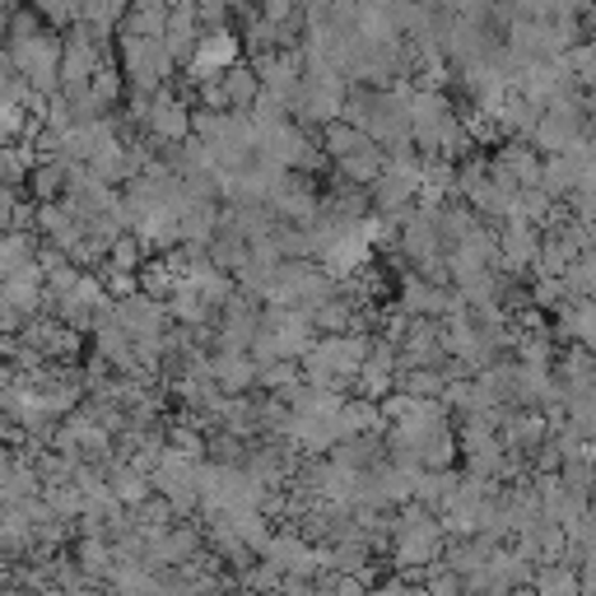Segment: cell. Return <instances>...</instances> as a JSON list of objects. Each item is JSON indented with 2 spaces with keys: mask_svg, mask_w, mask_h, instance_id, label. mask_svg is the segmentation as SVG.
Here are the masks:
<instances>
[{
  "mask_svg": "<svg viewBox=\"0 0 596 596\" xmlns=\"http://www.w3.org/2000/svg\"><path fill=\"white\" fill-rule=\"evenodd\" d=\"M6 52L14 61V71L24 75L42 98L61 94V52H66V38H56L52 29H38L29 38H10Z\"/></svg>",
  "mask_w": 596,
  "mask_h": 596,
  "instance_id": "6da1fadb",
  "label": "cell"
},
{
  "mask_svg": "<svg viewBox=\"0 0 596 596\" xmlns=\"http://www.w3.org/2000/svg\"><path fill=\"white\" fill-rule=\"evenodd\" d=\"M98 66H103V38L75 24L66 38V52H61V89H84Z\"/></svg>",
  "mask_w": 596,
  "mask_h": 596,
  "instance_id": "7a4b0ae2",
  "label": "cell"
},
{
  "mask_svg": "<svg viewBox=\"0 0 596 596\" xmlns=\"http://www.w3.org/2000/svg\"><path fill=\"white\" fill-rule=\"evenodd\" d=\"M438 545H443V526L424 513V508H415V513H406L396 522V555H401V564H429V560H438Z\"/></svg>",
  "mask_w": 596,
  "mask_h": 596,
  "instance_id": "3957f363",
  "label": "cell"
},
{
  "mask_svg": "<svg viewBox=\"0 0 596 596\" xmlns=\"http://www.w3.org/2000/svg\"><path fill=\"white\" fill-rule=\"evenodd\" d=\"M0 298L24 317V322H33V317L47 308V270L38 266V257L29 262V266H19L10 280H0Z\"/></svg>",
  "mask_w": 596,
  "mask_h": 596,
  "instance_id": "277c9868",
  "label": "cell"
},
{
  "mask_svg": "<svg viewBox=\"0 0 596 596\" xmlns=\"http://www.w3.org/2000/svg\"><path fill=\"white\" fill-rule=\"evenodd\" d=\"M145 126H149V136L155 140L178 145V140L191 136V108L178 103L168 89H155V98H149V108H145Z\"/></svg>",
  "mask_w": 596,
  "mask_h": 596,
  "instance_id": "5b68a950",
  "label": "cell"
},
{
  "mask_svg": "<svg viewBox=\"0 0 596 596\" xmlns=\"http://www.w3.org/2000/svg\"><path fill=\"white\" fill-rule=\"evenodd\" d=\"M233 61H238V38H233L224 24L220 29H205L201 42H196V56H191V75L201 84L205 79H220Z\"/></svg>",
  "mask_w": 596,
  "mask_h": 596,
  "instance_id": "8992f818",
  "label": "cell"
},
{
  "mask_svg": "<svg viewBox=\"0 0 596 596\" xmlns=\"http://www.w3.org/2000/svg\"><path fill=\"white\" fill-rule=\"evenodd\" d=\"M33 494H42V471L24 457H10L6 466H0V508L24 503Z\"/></svg>",
  "mask_w": 596,
  "mask_h": 596,
  "instance_id": "52a82bcc",
  "label": "cell"
},
{
  "mask_svg": "<svg viewBox=\"0 0 596 596\" xmlns=\"http://www.w3.org/2000/svg\"><path fill=\"white\" fill-rule=\"evenodd\" d=\"M117 317L131 327V336H163L168 308L155 304V294H126L121 304H117Z\"/></svg>",
  "mask_w": 596,
  "mask_h": 596,
  "instance_id": "ba28073f",
  "label": "cell"
},
{
  "mask_svg": "<svg viewBox=\"0 0 596 596\" xmlns=\"http://www.w3.org/2000/svg\"><path fill=\"white\" fill-rule=\"evenodd\" d=\"M66 178H71V163L66 159H38L29 168L24 187H29V196L42 205V201H61V196H66Z\"/></svg>",
  "mask_w": 596,
  "mask_h": 596,
  "instance_id": "9c48e42d",
  "label": "cell"
},
{
  "mask_svg": "<svg viewBox=\"0 0 596 596\" xmlns=\"http://www.w3.org/2000/svg\"><path fill=\"white\" fill-rule=\"evenodd\" d=\"M266 564L289 568V573H312V568H322V555H317L312 545H304L298 536H270L266 541Z\"/></svg>",
  "mask_w": 596,
  "mask_h": 596,
  "instance_id": "30bf717a",
  "label": "cell"
},
{
  "mask_svg": "<svg viewBox=\"0 0 596 596\" xmlns=\"http://www.w3.org/2000/svg\"><path fill=\"white\" fill-rule=\"evenodd\" d=\"M89 168L103 178V182H126V178H136V159H131V149H126L117 136H108L98 149H94V159H89Z\"/></svg>",
  "mask_w": 596,
  "mask_h": 596,
  "instance_id": "8fae6325",
  "label": "cell"
},
{
  "mask_svg": "<svg viewBox=\"0 0 596 596\" xmlns=\"http://www.w3.org/2000/svg\"><path fill=\"white\" fill-rule=\"evenodd\" d=\"M220 84H224V103L228 108H238V113H252V103H257V94H262V75L238 66V61L220 75Z\"/></svg>",
  "mask_w": 596,
  "mask_h": 596,
  "instance_id": "7c38bea8",
  "label": "cell"
},
{
  "mask_svg": "<svg viewBox=\"0 0 596 596\" xmlns=\"http://www.w3.org/2000/svg\"><path fill=\"white\" fill-rule=\"evenodd\" d=\"M38 257V247L29 238V228H0V280H10L19 266H29Z\"/></svg>",
  "mask_w": 596,
  "mask_h": 596,
  "instance_id": "4fadbf2b",
  "label": "cell"
},
{
  "mask_svg": "<svg viewBox=\"0 0 596 596\" xmlns=\"http://www.w3.org/2000/svg\"><path fill=\"white\" fill-rule=\"evenodd\" d=\"M75 560H79V568L89 573V578H103V573H113V564H117V550L103 541V536H84L79 541V550H75Z\"/></svg>",
  "mask_w": 596,
  "mask_h": 596,
  "instance_id": "5bb4252c",
  "label": "cell"
},
{
  "mask_svg": "<svg viewBox=\"0 0 596 596\" xmlns=\"http://www.w3.org/2000/svg\"><path fill=\"white\" fill-rule=\"evenodd\" d=\"M108 266H117V270H140V266H145V243L136 238V233H117L113 247H108Z\"/></svg>",
  "mask_w": 596,
  "mask_h": 596,
  "instance_id": "9a60e30c",
  "label": "cell"
},
{
  "mask_svg": "<svg viewBox=\"0 0 596 596\" xmlns=\"http://www.w3.org/2000/svg\"><path fill=\"white\" fill-rule=\"evenodd\" d=\"M499 247H503V262H508V266H526V262H531V252H536V243H531L526 224H513V228H508Z\"/></svg>",
  "mask_w": 596,
  "mask_h": 596,
  "instance_id": "2e32d148",
  "label": "cell"
},
{
  "mask_svg": "<svg viewBox=\"0 0 596 596\" xmlns=\"http://www.w3.org/2000/svg\"><path fill=\"white\" fill-rule=\"evenodd\" d=\"M19 220V201H14V187L0 182V228H14Z\"/></svg>",
  "mask_w": 596,
  "mask_h": 596,
  "instance_id": "e0dca14e",
  "label": "cell"
},
{
  "mask_svg": "<svg viewBox=\"0 0 596 596\" xmlns=\"http://www.w3.org/2000/svg\"><path fill=\"white\" fill-rule=\"evenodd\" d=\"M173 447H178V453H187V457H201V453H205L201 434H191V429H178V434H173Z\"/></svg>",
  "mask_w": 596,
  "mask_h": 596,
  "instance_id": "ac0fdd59",
  "label": "cell"
},
{
  "mask_svg": "<svg viewBox=\"0 0 596 596\" xmlns=\"http://www.w3.org/2000/svg\"><path fill=\"white\" fill-rule=\"evenodd\" d=\"M19 331H24V317H19L6 298H0V336H19Z\"/></svg>",
  "mask_w": 596,
  "mask_h": 596,
  "instance_id": "d6986e66",
  "label": "cell"
}]
</instances>
